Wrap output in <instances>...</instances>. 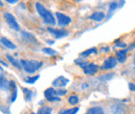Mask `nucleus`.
Returning a JSON list of instances; mask_svg holds the SVG:
<instances>
[{"instance_id": "nucleus-1", "label": "nucleus", "mask_w": 135, "mask_h": 114, "mask_svg": "<svg viewBox=\"0 0 135 114\" xmlns=\"http://www.w3.org/2000/svg\"><path fill=\"white\" fill-rule=\"evenodd\" d=\"M35 8H36V12H37L38 16L43 19V21L46 24H49V25H54L55 24V18L42 3L36 2L35 3Z\"/></svg>"}, {"instance_id": "nucleus-2", "label": "nucleus", "mask_w": 135, "mask_h": 114, "mask_svg": "<svg viewBox=\"0 0 135 114\" xmlns=\"http://www.w3.org/2000/svg\"><path fill=\"white\" fill-rule=\"evenodd\" d=\"M21 65L23 70L27 73V74H33L34 72H36L37 70H40L44 62L43 61H37V60H27V59H22L21 60Z\"/></svg>"}, {"instance_id": "nucleus-3", "label": "nucleus", "mask_w": 135, "mask_h": 114, "mask_svg": "<svg viewBox=\"0 0 135 114\" xmlns=\"http://www.w3.org/2000/svg\"><path fill=\"white\" fill-rule=\"evenodd\" d=\"M3 18L5 20V22L7 23V25L14 29L15 31H20V26L18 24L17 20L15 19V17L13 16L11 13H3Z\"/></svg>"}, {"instance_id": "nucleus-4", "label": "nucleus", "mask_w": 135, "mask_h": 114, "mask_svg": "<svg viewBox=\"0 0 135 114\" xmlns=\"http://www.w3.org/2000/svg\"><path fill=\"white\" fill-rule=\"evenodd\" d=\"M44 96H45L46 100L49 102H60V98L58 96H56V90L53 87L47 88L44 92Z\"/></svg>"}, {"instance_id": "nucleus-5", "label": "nucleus", "mask_w": 135, "mask_h": 114, "mask_svg": "<svg viewBox=\"0 0 135 114\" xmlns=\"http://www.w3.org/2000/svg\"><path fill=\"white\" fill-rule=\"evenodd\" d=\"M56 18H57V23L60 27H65V26H68L70 25V23L72 22V19L69 16L65 15V14H61V13H56Z\"/></svg>"}, {"instance_id": "nucleus-6", "label": "nucleus", "mask_w": 135, "mask_h": 114, "mask_svg": "<svg viewBox=\"0 0 135 114\" xmlns=\"http://www.w3.org/2000/svg\"><path fill=\"white\" fill-rule=\"evenodd\" d=\"M118 65V59L117 57H108L107 59H105V61L103 62V65L101 66V70H111L114 68Z\"/></svg>"}, {"instance_id": "nucleus-7", "label": "nucleus", "mask_w": 135, "mask_h": 114, "mask_svg": "<svg viewBox=\"0 0 135 114\" xmlns=\"http://www.w3.org/2000/svg\"><path fill=\"white\" fill-rule=\"evenodd\" d=\"M47 30L55 38H62V37H66V36L69 35V32L65 29H55V28H52V27H48Z\"/></svg>"}, {"instance_id": "nucleus-8", "label": "nucleus", "mask_w": 135, "mask_h": 114, "mask_svg": "<svg viewBox=\"0 0 135 114\" xmlns=\"http://www.w3.org/2000/svg\"><path fill=\"white\" fill-rule=\"evenodd\" d=\"M69 79H67L66 77H64V76H59V77H57L54 81L52 82V86L53 87H59V88H62V87H65V86H67L68 84H69Z\"/></svg>"}, {"instance_id": "nucleus-9", "label": "nucleus", "mask_w": 135, "mask_h": 114, "mask_svg": "<svg viewBox=\"0 0 135 114\" xmlns=\"http://www.w3.org/2000/svg\"><path fill=\"white\" fill-rule=\"evenodd\" d=\"M99 70V66L95 63H88L85 67H83V72H84L85 75H88V76H93L95 74H97Z\"/></svg>"}, {"instance_id": "nucleus-10", "label": "nucleus", "mask_w": 135, "mask_h": 114, "mask_svg": "<svg viewBox=\"0 0 135 114\" xmlns=\"http://www.w3.org/2000/svg\"><path fill=\"white\" fill-rule=\"evenodd\" d=\"M21 37L25 41V42H27V43H29V44H37V41H36V38L34 37L32 34H30L29 32H26V31H22L21 32Z\"/></svg>"}, {"instance_id": "nucleus-11", "label": "nucleus", "mask_w": 135, "mask_h": 114, "mask_svg": "<svg viewBox=\"0 0 135 114\" xmlns=\"http://www.w3.org/2000/svg\"><path fill=\"white\" fill-rule=\"evenodd\" d=\"M9 90L12 91V97H11V103H14L17 98V95H18V87L17 84L15 81H9Z\"/></svg>"}, {"instance_id": "nucleus-12", "label": "nucleus", "mask_w": 135, "mask_h": 114, "mask_svg": "<svg viewBox=\"0 0 135 114\" xmlns=\"http://www.w3.org/2000/svg\"><path fill=\"white\" fill-rule=\"evenodd\" d=\"M128 50L129 49L117 51V53H115V57H117V59H118V62L124 63V62L127 60V51H128Z\"/></svg>"}, {"instance_id": "nucleus-13", "label": "nucleus", "mask_w": 135, "mask_h": 114, "mask_svg": "<svg viewBox=\"0 0 135 114\" xmlns=\"http://www.w3.org/2000/svg\"><path fill=\"white\" fill-rule=\"evenodd\" d=\"M0 87L2 91H7L9 90V82L6 80V78L3 75V71L1 70V82H0Z\"/></svg>"}, {"instance_id": "nucleus-14", "label": "nucleus", "mask_w": 135, "mask_h": 114, "mask_svg": "<svg viewBox=\"0 0 135 114\" xmlns=\"http://www.w3.org/2000/svg\"><path fill=\"white\" fill-rule=\"evenodd\" d=\"M105 14L103 13V12H96V13H94V14H91L90 16L88 17V19L89 20H91V21H96V22H101L102 20H104V18H105Z\"/></svg>"}, {"instance_id": "nucleus-15", "label": "nucleus", "mask_w": 135, "mask_h": 114, "mask_svg": "<svg viewBox=\"0 0 135 114\" xmlns=\"http://www.w3.org/2000/svg\"><path fill=\"white\" fill-rule=\"evenodd\" d=\"M1 44H2L6 49H11V50L17 49V46H16L13 42H11L9 39H7V38H5V37H1Z\"/></svg>"}, {"instance_id": "nucleus-16", "label": "nucleus", "mask_w": 135, "mask_h": 114, "mask_svg": "<svg viewBox=\"0 0 135 114\" xmlns=\"http://www.w3.org/2000/svg\"><path fill=\"white\" fill-rule=\"evenodd\" d=\"M118 8V2H115V1H113V2H111L110 4H109V8H108V14H107V18L108 19H110L111 16H112V14L117 11Z\"/></svg>"}, {"instance_id": "nucleus-17", "label": "nucleus", "mask_w": 135, "mask_h": 114, "mask_svg": "<svg viewBox=\"0 0 135 114\" xmlns=\"http://www.w3.org/2000/svg\"><path fill=\"white\" fill-rule=\"evenodd\" d=\"M85 114H105V112H104V110H103L102 107L96 106V107H91V108H89V109L86 111V113Z\"/></svg>"}, {"instance_id": "nucleus-18", "label": "nucleus", "mask_w": 135, "mask_h": 114, "mask_svg": "<svg viewBox=\"0 0 135 114\" xmlns=\"http://www.w3.org/2000/svg\"><path fill=\"white\" fill-rule=\"evenodd\" d=\"M6 57H7V59L9 60V62H11L12 65H14V66H16L18 70H21V68H23V67H22V65H21V62H19L18 60H16V59H15V58H14L12 55L7 54V55H6Z\"/></svg>"}, {"instance_id": "nucleus-19", "label": "nucleus", "mask_w": 135, "mask_h": 114, "mask_svg": "<svg viewBox=\"0 0 135 114\" xmlns=\"http://www.w3.org/2000/svg\"><path fill=\"white\" fill-rule=\"evenodd\" d=\"M78 111H79V108L78 107H75V108H70V109L60 110L59 114H77Z\"/></svg>"}, {"instance_id": "nucleus-20", "label": "nucleus", "mask_w": 135, "mask_h": 114, "mask_svg": "<svg viewBox=\"0 0 135 114\" xmlns=\"http://www.w3.org/2000/svg\"><path fill=\"white\" fill-rule=\"evenodd\" d=\"M22 89H23V93H24L25 101H26V102L31 101V98H32V92H31V90L28 89V88H22Z\"/></svg>"}, {"instance_id": "nucleus-21", "label": "nucleus", "mask_w": 135, "mask_h": 114, "mask_svg": "<svg viewBox=\"0 0 135 114\" xmlns=\"http://www.w3.org/2000/svg\"><path fill=\"white\" fill-rule=\"evenodd\" d=\"M95 53H97V48H90V49L85 50L83 52H81L80 56L81 57H88L90 54H95Z\"/></svg>"}, {"instance_id": "nucleus-22", "label": "nucleus", "mask_w": 135, "mask_h": 114, "mask_svg": "<svg viewBox=\"0 0 135 114\" xmlns=\"http://www.w3.org/2000/svg\"><path fill=\"white\" fill-rule=\"evenodd\" d=\"M36 114H52V108L50 107H47V106H44V107H41L37 111Z\"/></svg>"}, {"instance_id": "nucleus-23", "label": "nucleus", "mask_w": 135, "mask_h": 114, "mask_svg": "<svg viewBox=\"0 0 135 114\" xmlns=\"http://www.w3.org/2000/svg\"><path fill=\"white\" fill-rule=\"evenodd\" d=\"M40 79V75H36V76H33V77H27L24 79V81L28 84H34L35 82Z\"/></svg>"}, {"instance_id": "nucleus-24", "label": "nucleus", "mask_w": 135, "mask_h": 114, "mask_svg": "<svg viewBox=\"0 0 135 114\" xmlns=\"http://www.w3.org/2000/svg\"><path fill=\"white\" fill-rule=\"evenodd\" d=\"M43 53L46 54V55H49V56H52V55H57V52L55 50L51 49V48H43L42 49Z\"/></svg>"}, {"instance_id": "nucleus-25", "label": "nucleus", "mask_w": 135, "mask_h": 114, "mask_svg": "<svg viewBox=\"0 0 135 114\" xmlns=\"http://www.w3.org/2000/svg\"><path fill=\"white\" fill-rule=\"evenodd\" d=\"M68 102L71 105H77L79 103V98L77 96H71L70 98H68Z\"/></svg>"}, {"instance_id": "nucleus-26", "label": "nucleus", "mask_w": 135, "mask_h": 114, "mask_svg": "<svg viewBox=\"0 0 135 114\" xmlns=\"http://www.w3.org/2000/svg\"><path fill=\"white\" fill-rule=\"evenodd\" d=\"M68 93V90L65 88H59V89H56V96L58 97H61V96H65Z\"/></svg>"}, {"instance_id": "nucleus-27", "label": "nucleus", "mask_w": 135, "mask_h": 114, "mask_svg": "<svg viewBox=\"0 0 135 114\" xmlns=\"http://www.w3.org/2000/svg\"><path fill=\"white\" fill-rule=\"evenodd\" d=\"M75 62L79 65V66H81L82 68H83V67H85L86 65H88V62H87V61H85V60L83 61L82 59H77V60H75Z\"/></svg>"}, {"instance_id": "nucleus-28", "label": "nucleus", "mask_w": 135, "mask_h": 114, "mask_svg": "<svg viewBox=\"0 0 135 114\" xmlns=\"http://www.w3.org/2000/svg\"><path fill=\"white\" fill-rule=\"evenodd\" d=\"M115 46L117 47H119V48H125L127 45L125 44V43H122V42H118V41H115Z\"/></svg>"}, {"instance_id": "nucleus-29", "label": "nucleus", "mask_w": 135, "mask_h": 114, "mask_svg": "<svg viewBox=\"0 0 135 114\" xmlns=\"http://www.w3.org/2000/svg\"><path fill=\"white\" fill-rule=\"evenodd\" d=\"M129 89L135 92V83H129Z\"/></svg>"}, {"instance_id": "nucleus-30", "label": "nucleus", "mask_w": 135, "mask_h": 114, "mask_svg": "<svg viewBox=\"0 0 135 114\" xmlns=\"http://www.w3.org/2000/svg\"><path fill=\"white\" fill-rule=\"evenodd\" d=\"M6 2H8L9 4H15V3H17L19 0H5Z\"/></svg>"}, {"instance_id": "nucleus-31", "label": "nucleus", "mask_w": 135, "mask_h": 114, "mask_svg": "<svg viewBox=\"0 0 135 114\" xmlns=\"http://www.w3.org/2000/svg\"><path fill=\"white\" fill-rule=\"evenodd\" d=\"M125 4V0H119V4H118V7H123V5Z\"/></svg>"}, {"instance_id": "nucleus-32", "label": "nucleus", "mask_w": 135, "mask_h": 114, "mask_svg": "<svg viewBox=\"0 0 135 114\" xmlns=\"http://www.w3.org/2000/svg\"><path fill=\"white\" fill-rule=\"evenodd\" d=\"M109 51V48L106 47V48H102V52H108Z\"/></svg>"}, {"instance_id": "nucleus-33", "label": "nucleus", "mask_w": 135, "mask_h": 114, "mask_svg": "<svg viewBox=\"0 0 135 114\" xmlns=\"http://www.w3.org/2000/svg\"><path fill=\"white\" fill-rule=\"evenodd\" d=\"M88 87V84H83L82 85V89H85V88H87Z\"/></svg>"}, {"instance_id": "nucleus-34", "label": "nucleus", "mask_w": 135, "mask_h": 114, "mask_svg": "<svg viewBox=\"0 0 135 114\" xmlns=\"http://www.w3.org/2000/svg\"><path fill=\"white\" fill-rule=\"evenodd\" d=\"M1 65H5V66H7V63H6V62H4L3 60H1Z\"/></svg>"}, {"instance_id": "nucleus-35", "label": "nucleus", "mask_w": 135, "mask_h": 114, "mask_svg": "<svg viewBox=\"0 0 135 114\" xmlns=\"http://www.w3.org/2000/svg\"><path fill=\"white\" fill-rule=\"evenodd\" d=\"M48 43H49V44H50V45H52V44H54V42H52V41H51V39H49V41H48Z\"/></svg>"}, {"instance_id": "nucleus-36", "label": "nucleus", "mask_w": 135, "mask_h": 114, "mask_svg": "<svg viewBox=\"0 0 135 114\" xmlns=\"http://www.w3.org/2000/svg\"><path fill=\"white\" fill-rule=\"evenodd\" d=\"M133 65H134V68H135V54H134V58H133Z\"/></svg>"}, {"instance_id": "nucleus-37", "label": "nucleus", "mask_w": 135, "mask_h": 114, "mask_svg": "<svg viewBox=\"0 0 135 114\" xmlns=\"http://www.w3.org/2000/svg\"><path fill=\"white\" fill-rule=\"evenodd\" d=\"M75 1H77V2H79V1H82V0H75Z\"/></svg>"}, {"instance_id": "nucleus-38", "label": "nucleus", "mask_w": 135, "mask_h": 114, "mask_svg": "<svg viewBox=\"0 0 135 114\" xmlns=\"http://www.w3.org/2000/svg\"><path fill=\"white\" fill-rule=\"evenodd\" d=\"M30 114H34V113H30Z\"/></svg>"}, {"instance_id": "nucleus-39", "label": "nucleus", "mask_w": 135, "mask_h": 114, "mask_svg": "<svg viewBox=\"0 0 135 114\" xmlns=\"http://www.w3.org/2000/svg\"><path fill=\"white\" fill-rule=\"evenodd\" d=\"M134 44H135V43H134Z\"/></svg>"}]
</instances>
